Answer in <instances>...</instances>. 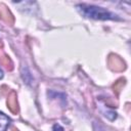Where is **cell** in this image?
I'll list each match as a JSON object with an SVG mask.
<instances>
[{
  "instance_id": "6da1fadb",
  "label": "cell",
  "mask_w": 131,
  "mask_h": 131,
  "mask_svg": "<svg viewBox=\"0 0 131 131\" xmlns=\"http://www.w3.org/2000/svg\"><path fill=\"white\" fill-rule=\"evenodd\" d=\"M77 8L82 14H84L87 17L96 18V19H114V18H118L117 15L113 14L112 12H110V11H107V10L101 8V7L80 4V5L77 6Z\"/></svg>"
},
{
  "instance_id": "7a4b0ae2",
  "label": "cell",
  "mask_w": 131,
  "mask_h": 131,
  "mask_svg": "<svg viewBox=\"0 0 131 131\" xmlns=\"http://www.w3.org/2000/svg\"><path fill=\"white\" fill-rule=\"evenodd\" d=\"M108 66L112 70L117 71V72L123 71L125 69V63L123 62V60L119 56L114 55V54H111L108 57Z\"/></svg>"
},
{
  "instance_id": "3957f363",
  "label": "cell",
  "mask_w": 131,
  "mask_h": 131,
  "mask_svg": "<svg viewBox=\"0 0 131 131\" xmlns=\"http://www.w3.org/2000/svg\"><path fill=\"white\" fill-rule=\"evenodd\" d=\"M0 18L9 25H12L14 21L13 15L11 14L10 10L6 7V5L4 4H0Z\"/></svg>"
},
{
  "instance_id": "277c9868",
  "label": "cell",
  "mask_w": 131,
  "mask_h": 131,
  "mask_svg": "<svg viewBox=\"0 0 131 131\" xmlns=\"http://www.w3.org/2000/svg\"><path fill=\"white\" fill-rule=\"evenodd\" d=\"M7 106L10 110L12 114H17L18 112V106H17V100H16V94L14 92H11L8 95L7 98Z\"/></svg>"
},
{
  "instance_id": "5b68a950",
  "label": "cell",
  "mask_w": 131,
  "mask_h": 131,
  "mask_svg": "<svg viewBox=\"0 0 131 131\" xmlns=\"http://www.w3.org/2000/svg\"><path fill=\"white\" fill-rule=\"evenodd\" d=\"M0 62L2 63V66H4L7 70L11 71L12 70V61L11 59L5 54V53H0Z\"/></svg>"
},
{
  "instance_id": "8992f818",
  "label": "cell",
  "mask_w": 131,
  "mask_h": 131,
  "mask_svg": "<svg viewBox=\"0 0 131 131\" xmlns=\"http://www.w3.org/2000/svg\"><path fill=\"white\" fill-rule=\"evenodd\" d=\"M9 123H10V119L6 117L4 114L0 113V131H6Z\"/></svg>"
},
{
  "instance_id": "52a82bcc",
  "label": "cell",
  "mask_w": 131,
  "mask_h": 131,
  "mask_svg": "<svg viewBox=\"0 0 131 131\" xmlns=\"http://www.w3.org/2000/svg\"><path fill=\"white\" fill-rule=\"evenodd\" d=\"M124 84H125V80L124 79H121V80H119L117 83H115V85H114V91H116V93L118 94L120 91H121V89L123 88V86H124Z\"/></svg>"
},
{
  "instance_id": "ba28073f",
  "label": "cell",
  "mask_w": 131,
  "mask_h": 131,
  "mask_svg": "<svg viewBox=\"0 0 131 131\" xmlns=\"http://www.w3.org/2000/svg\"><path fill=\"white\" fill-rule=\"evenodd\" d=\"M53 131H63V129H62L59 125H55V126L53 127Z\"/></svg>"
},
{
  "instance_id": "9c48e42d",
  "label": "cell",
  "mask_w": 131,
  "mask_h": 131,
  "mask_svg": "<svg viewBox=\"0 0 131 131\" xmlns=\"http://www.w3.org/2000/svg\"><path fill=\"white\" fill-rule=\"evenodd\" d=\"M2 77H3V72H2V70L0 69V79H1Z\"/></svg>"
},
{
  "instance_id": "30bf717a",
  "label": "cell",
  "mask_w": 131,
  "mask_h": 131,
  "mask_svg": "<svg viewBox=\"0 0 131 131\" xmlns=\"http://www.w3.org/2000/svg\"><path fill=\"white\" fill-rule=\"evenodd\" d=\"M12 131H18V130H17V129H15V128H14V129H13V130H12Z\"/></svg>"
}]
</instances>
